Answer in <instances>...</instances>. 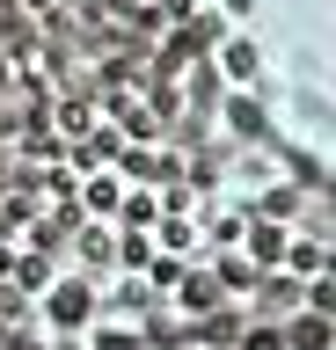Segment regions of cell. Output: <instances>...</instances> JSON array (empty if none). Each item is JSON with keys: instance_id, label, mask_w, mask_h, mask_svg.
Instances as JSON below:
<instances>
[{"instance_id": "obj_1", "label": "cell", "mask_w": 336, "mask_h": 350, "mask_svg": "<svg viewBox=\"0 0 336 350\" xmlns=\"http://www.w3.org/2000/svg\"><path fill=\"white\" fill-rule=\"evenodd\" d=\"M29 321L44 328V343H81L95 321H103V284H88L81 270H51L37 284V299H29Z\"/></svg>"}, {"instance_id": "obj_6", "label": "cell", "mask_w": 336, "mask_h": 350, "mask_svg": "<svg viewBox=\"0 0 336 350\" xmlns=\"http://www.w3.org/2000/svg\"><path fill=\"white\" fill-rule=\"evenodd\" d=\"M81 350H154V328H146V321H125V314H103V321L81 336Z\"/></svg>"}, {"instance_id": "obj_2", "label": "cell", "mask_w": 336, "mask_h": 350, "mask_svg": "<svg viewBox=\"0 0 336 350\" xmlns=\"http://www.w3.org/2000/svg\"><path fill=\"white\" fill-rule=\"evenodd\" d=\"M66 270H81L88 284L125 278V234H117V226H95V219H81V226H73V248H66Z\"/></svg>"}, {"instance_id": "obj_4", "label": "cell", "mask_w": 336, "mask_h": 350, "mask_svg": "<svg viewBox=\"0 0 336 350\" xmlns=\"http://www.w3.org/2000/svg\"><path fill=\"white\" fill-rule=\"evenodd\" d=\"M220 139L227 146H270V95H220Z\"/></svg>"}, {"instance_id": "obj_9", "label": "cell", "mask_w": 336, "mask_h": 350, "mask_svg": "<svg viewBox=\"0 0 336 350\" xmlns=\"http://www.w3.org/2000/svg\"><path fill=\"white\" fill-rule=\"evenodd\" d=\"M0 336H8V321H0Z\"/></svg>"}, {"instance_id": "obj_8", "label": "cell", "mask_w": 336, "mask_h": 350, "mask_svg": "<svg viewBox=\"0 0 336 350\" xmlns=\"http://www.w3.org/2000/svg\"><path fill=\"white\" fill-rule=\"evenodd\" d=\"M234 350H285V328L278 321H248V328H234Z\"/></svg>"}, {"instance_id": "obj_7", "label": "cell", "mask_w": 336, "mask_h": 350, "mask_svg": "<svg viewBox=\"0 0 336 350\" xmlns=\"http://www.w3.org/2000/svg\"><path fill=\"white\" fill-rule=\"evenodd\" d=\"M285 328V350H329L336 343V321H329V306H300L292 321H278Z\"/></svg>"}, {"instance_id": "obj_3", "label": "cell", "mask_w": 336, "mask_h": 350, "mask_svg": "<svg viewBox=\"0 0 336 350\" xmlns=\"http://www.w3.org/2000/svg\"><path fill=\"white\" fill-rule=\"evenodd\" d=\"M168 292H176V299H168V314H176V321H212V314L234 299V292L220 284V270H212V262H183Z\"/></svg>"}, {"instance_id": "obj_5", "label": "cell", "mask_w": 336, "mask_h": 350, "mask_svg": "<svg viewBox=\"0 0 336 350\" xmlns=\"http://www.w3.org/2000/svg\"><path fill=\"white\" fill-rule=\"evenodd\" d=\"M278 270H285L292 284H329V241H314V234H292L285 241V262H278Z\"/></svg>"}]
</instances>
